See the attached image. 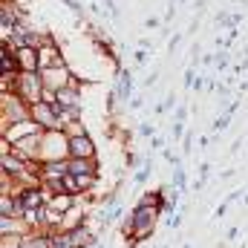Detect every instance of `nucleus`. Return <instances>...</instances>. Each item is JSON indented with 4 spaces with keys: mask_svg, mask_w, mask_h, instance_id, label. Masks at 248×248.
I'll return each mask as SVG.
<instances>
[{
    "mask_svg": "<svg viewBox=\"0 0 248 248\" xmlns=\"http://www.w3.org/2000/svg\"><path fill=\"white\" fill-rule=\"evenodd\" d=\"M159 214H162L159 208H153V205H147V202L139 199V205L130 211V217L124 219V225H122L124 240H127V243H144V240L153 234Z\"/></svg>",
    "mask_w": 248,
    "mask_h": 248,
    "instance_id": "1",
    "label": "nucleus"
},
{
    "mask_svg": "<svg viewBox=\"0 0 248 248\" xmlns=\"http://www.w3.org/2000/svg\"><path fill=\"white\" fill-rule=\"evenodd\" d=\"M26 119H32V107L23 98H17L12 90H3L0 93V130L17 122H26Z\"/></svg>",
    "mask_w": 248,
    "mask_h": 248,
    "instance_id": "2",
    "label": "nucleus"
},
{
    "mask_svg": "<svg viewBox=\"0 0 248 248\" xmlns=\"http://www.w3.org/2000/svg\"><path fill=\"white\" fill-rule=\"evenodd\" d=\"M12 93H15L17 98H23L29 107H35L38 101H44V93H46L44 75H41V72H20L17 81L12 84Z\"/></svg>",
    "mask_w": 248,
    "mask_h": 248,
    "instance_id": "3",
    "label": "nucleus"
},
{
    "mask_svg": "<svg viewBox=\"0 0 248 248\" xmlns=\"http://www.w3.org/2000/svg\"><path fill=\"white\" fill-rule=\"evenodd\" d=\"M58 159H69V136L63 130H49L44 133V162Z\"/></svg>",
    "mask_w": 248,
    "mask_h": 248,
    "instance_id": "4",
    "label": "nucleus"
},
{
    "mask_svg": "<svg viewBox=\"0 0 248 248\" xmlns=\"http://www.w3.org/2000/svg\"><path fill=\"white\" fill-rule=\"evenodd\" d=\"M32 122L38 124L41 130H63V119L58 116V110H55V104H49V101H38L35 107H32Z\"/></svg>",
    "mask_w": 248,
    "mask_h": 248,
    "instance_id": "5",
    "label": "nucleus"
},
{
    "mask_svg": "<svg viewBox=\"0 0 248 248\" xmlns=\"http://www.w3.org/2000/svg\"><path fill=\"white\" fill-rule=\"evenodd\" d=\"M41 75H44V87H46L49 93H61V90H66V87H72V84H75V75L69 72V66H66V63L52 66V69H44Z\"/></svg>",
    "mask_w": 248,
    "mask_h": 248,
    "instance_id": "6",
    "label": "nucleus"
},
{
    "mask_svg": "<svg viewBox=\"0 0 248 248\" xmlns=\"http://www.w3.org/2000/svg\"><path fill=\"white\" fill-rule=\"evenodd\" d=\"M38 55H41V72L44 69H52V66H61V46L55 44L52 35H41V46H38Z\"/></svg>",
    "mask_w": 248,
    "mask_h": 248,
    "instance_id": "7",
    "label": "nucleus"
},
{
    "mask_svg": "<svg viewBox=\"0 0 248 248\" xmlns=\"http://www.w3.org/2000/svg\"><path fill=\"white\" fill-rule=\"evenodd\" d=\"M0 41H9L15 49H20V46H41V35H38V32H32L23 20L9 32V38H0Z\"/></svg>",
    "mask_w": 248,
    "mask_h": 248,
    "instance_id": "8",
    "label": "nucleus"
},
{
    "mask_svg": "<svg viewBox=\"0 0 248 248\" xmlns=\"http://www.w3.org/2000/svg\"><path fill=\"white\" fill-rule=\"evenodd\" d=\"M69 159H95V141L90 133L69 136Z\"/></svg>",
    "mask_w": 248,
    "mask_h": 248,
    "instance_id": "9",
    "label": "nucleus"
},
{
    "mask_svg": "<svg viewBox=\"0 0 248 248\" xmlns=\"http://www.w3.org/2000/svg\"><path fill=\"white\" fill-rule=\"evenodd\" d=\"M17 55V66L20 72H41V55H38V46H20L15 49Z\"/></svg>",
    "mask_w": 248,
    "mask_h": 248,
    "instance_id": "10",
    "label": "nucleus"
},
{
    "mask_svg": "<svg viewBox=\"0 0 248 248\" xmlns=\"http://www.w3.org/2000/svg\"><path fill=\"white\" fill-rule=\"evenodd\" d=\"M116 95H119L122 104L133 101V72L130 69H122L119 72V78H116Z\"/></svg>",
    "mask_w": 248,
    "mask_h": 248,
    "instance_id": "11",
    "label": "nucleus"
},
{
    "mask_svg": "<svg viewBox=\"0 0 248 248\" xmlns=\"http://www.w3.org/2000/svg\"><path fill=\"white\" fill-rule=\"evenodd\" d=\"M69 173H72V176L98 173V162H95V159H69Z\"/></svg>",
    "mask_w": 248,
    "mask_h": 248,
    "instance_id": "12",
    "label": "nucleus"
},
{
    "mask_svg": "<svg viewBox=\"0 0 248 248\" xmlns=\"http://www.w3.org/2000/svg\"><path fill=\"white\" fill-rule=\"evenodd\" d=\"M150 173H153V156H144V159H141V165H139V170H136V179H133V182L141 187L144 182H147V176H150Z\"/></svg>",
    "mask_w": 248,
    "mask_h": 248,
    "instance_id": "13",
    "label": "nucleus"
},
{
    "mask_svg": "<svg viewBox=\"0 0 248 248\" xmlns=\"http://www.w3.org/2000/svg\"><path fill=\"white\" fill-rule=\"evenodd\" d=\"M173 187L176 190H182L185 193V165H179V168H173Z\"/></svg>",
    "mask_w": 248,
    "mask_h": 248,
    "instance_id": "14",
    "label": "nucleus"
},
{
    "mask_svg": "<svg viewBox=\"0 0 248 248\" xmlns=\"http://www.w3.org/2000/svg\"><path fill=\"white\" fill-rule=\"evenodd\" d=\"M228 122H231V116H228V113H222V116H217V119L211 122V133H222V130L228 127Z\"/></svg>",
    "mask_w": 248,
    "mask_h": 248,
    "instance_id": "15",
    "label": "nucleus"
},
{
    "mask_svg": "<svg viewBox=\"0 0 248 248\" xmlns=\"http://www.w3.org/2000/svg\"><path fill=\"white\" fill-rule=\"evenodd\" d=\"M139 136H144V139H153V136H156V124L141 122V124H139Z\"/></svg>",
    "mask_w": 248,
    "mask_h": 248,
    "instance_id": "16",
    "label": "nucleus"
},
{
    "mask_svg": "<svg viewBox=\"0 0 248 248\" xmlns=\"http://www.w3.org/2000/svg\"><path fill=\"white\" fill-rule=\"evenodd\" d=\"M63 3L72 9V15H75V17H81V20H84V6H81L78 0H63Z\"/></svg>",
    "mask_w": 248,
    "mask_h": 248,
    "instance_id": "17",
    "label": "nucleus"
},
{
    "mask_svg": "<svg viewBox=\"0 0 248 248\" xmlns=\"http://www.w3.org/2000/svg\"><path fill=\"white\" fill-rule=\"evenodd\" d=\"M214 63H217V69L222 72V69L228 66V52H217V55H214Z\"/></svg>",
    "mask_w": 248,
    "mask_h": 248,
    "instance_id": "18",
    "label": "nucleus"
},
{
    "mask_svg": "<svg viewBox=\"0 0 248 248\" xmlns=\"http://www.w3.org/2000/svg\"><path fill=\"white\" fill-rule=\"evenodd\" d=\"M185 119H187V104H185V101H179V107H176V116H173V122H182V124H185Z\"/></svg>",
    "mask_w": 248,
    "mask_h": 248,
    "instance_id": "19",
    "label": "nucleus"
},
{
    "mask_svg": "<svg viewBox=\"0 0 248 248\" xmlns=\"http://www.w3.org/2000/svg\"><path fill=\"white\" fill-rule=\"evenodd\" d=\"M133 61H136V66H144V63H147V49H136Z\"/></svg>",
    "mask_w": 248,
    "mask_h": 248,
    "instance_id": "20",
    "label": "nucleus"
},
{
    "mask_svg": "<svg viewBox=\"0 0 248 248\" xmlns=\"http://www.w3.org/2000/svg\"><path fill=\"white\" fill-rule=\"evenodd\" d=\"M124 165H127V168H136V165H139V156L127 150V153H124Z\"/></svg>",
    "mask_w": 248,
    "mask_h": 248,
    "instance_id": "21",
    "label": "nucleus"
},
{
    "mask_svg": "<svg viewBox=\"0 0 248 248\" xmlns=\"http://www.w3.org/2000/svg\"><path fill=\"white\" fill-rule=\"evenodd\" d=\"M190 144H193V136H190V133H185V139H182V153H190V150H193V147H190Z\"/></svg>",
    "mask_w": 248,
    "mask_h": 248,
    "instance_id": "22",
    "label": "nucleus"
},
{
    "mask_svg": "<svg viewBox=\"0 0 248 248\" xmlns=\"http://www.w3.org/2000/svg\"><path fill=\"white\" fill-rule=\"evenodd\" d=\"M182 225V214H173L170 219H168V228H179Z\"/></svg>",
    "mask_w": 248,
    "mask_h": 248,
    "instance_id": "23",
    "label": "nucleus"
},
{
    "mask_svg": "<svg viewBox=\"0 0 248 248\" xmlns=\"http://www.w3.org/2000/svg\"><path fill=\"white\" fill-rule=\"evenodd\" d=\"M179 44H182V35H173V38H170V44H168V49H170V55H173V49H176Z\"/></svg>",
    "mask_w": 248,
    "mask_h": 248,
    "instance_id": "24",
    "label": "nucleus"
},
{
    "mask_svg": "<svg viewBox=\"0 0 248 248\" xmlns=\"http://www.w3.org/2000/svg\"><path fill=\"white\" fill-rule=\"evenodd\" d=\"M225 211H228V199H225L222 205H217V211H214V217L219 219V217H225Z\"/></svg>",
    "mask_w": 248,
    "mask_h": 248,
    "instance_id": "25",
    "label": "nucleus"
},
{
    "mask_svg": "<svg viewBox=\"0 0 248 248\" xmlns=\"http://www.w3.org/2000/svg\"><path fill=\"white\" fill-rule=\"evenodd\" d=\"M144 29H159V17H147L144 20Z\"/></svg>",
    "mask_w": 248,
    "mask_h": 248,
    "instance_id": "26",
    "label": "nucleus"
},
{
    "mask_svg": "<svg viewBox=\"0 0 248 248\" xmlns=\"http://www.w3.org/2000/svg\"><path fill=\"white\" fill-rule=\"evenodd\" d=\"M150 150H165V147H162V139H159V136H153V139H150Z\"/></svg>",
    "mask_w": 248,
    "mask_h": 248,
    "instance_id": "27",
    "label": "nucleus"
},
{
    "mask_svg": "<svg viewBox=\"0 0 248 248\" xmlns=\"http://www.w3.org/2000/svg\"><path fill=\"white\" fill-rule=\"evenodd\" d=\"M141 104H144V101H141V98H139V95H133V101H130V110H139V107H141Z\"/></svg>",
    "mask_w": 248,
    "mask_h": 248,
    "instance_id": "28",
    "label": "nucleus"
},
{
    "mask_svg": "<svg viewBox=\"0 0 248 248\" xmlns=\"http://www.w3.org/2000/svg\"><path fill=\"white\" fill-rule=\"evenodd\" d=\"M150 46H153V44H150L147 38H141V41H139V49H150Z\"/></svg>",
    "mask_w": 248,
    "mask_h": 248,
    "instance_id": "29",
    "label": "nucleus"
},
{
    "mask_svg": "<svg viewBox=\"0 0 248 248\" xmlns=\"http://www.w3.org/2000/svg\"><path fill=\"white\" fill-rule=\"evenodd\" d=\"M243 202H246V205H248V193H246V199H243Z\"/></svg>",
    "mask_w": 248,
    "mask_h": 248,
    "instance_id": "30",
    "label": "nucleus"
}]
</instances>
